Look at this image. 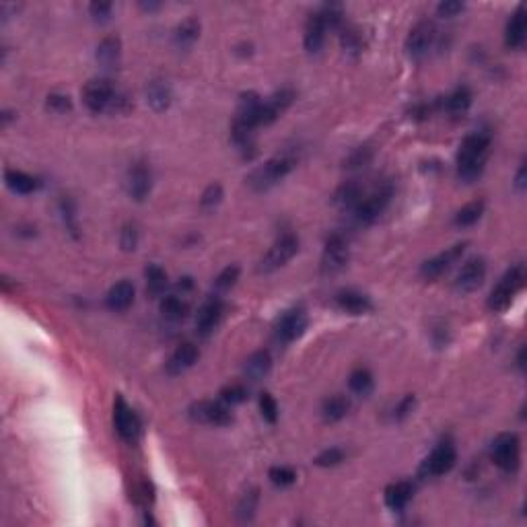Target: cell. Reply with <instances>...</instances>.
<instances>
[{"instance_id": "obj_46", "label": "cell", "mask_w": 527, "mask_h": 527, "mask_svg": "<svg viewBox=\"0 0 527 527\" xmlns=\"http://www.w3.org/2000/svg\"><path fill=\"white\" fill-rule=\"evenodd\" d=\"M220 200H223V188H220L218 183H213V186H208L206 192L202 194L200 206H202L204 211H215L216 206L220 204Z\"/></svg>"}, {"instance_id": "obj_34", "label": "cell", "mask_w": 527, "mask_h": 527, "mask_svg": "<svg viewBox=\"0 0 527 527\" xmlns=\"http://www.w3.org/2000/svg\"><path fill=\"white\" fill-rule=\"evenodd\" d=\"M482 215H484V202L482 200H474V202H469V204H466L464 208H459L455 213L453 223L457 227H472L482 218Z\"/></svg>"}, {"instance_id": "obj_22", "label": "cell", "mask_w": 527, "mask_h": 527, "mask_svg": "<svg viewBox=\"0 0 527 527\" xmlns=\"http://www.w3.org/2000/svg\"><path fill=\"white\" fill-rule=\"evenodd\" d=\"M526 9L517 6V11L513 13V17L507 23V31H505V41L511 50H519L526 43Z\"/></svg>"}, {"instance_id": "obj_28", "label": "cell", "mask_w": 527, "mask_h": 527, "mask_svg": "<svg viewBox=\"0 0 527 527\" xmlns=\"http://www.w3.org/2000/svg\"><path fill=\"white\" fill-rule=\"evenodd\" d=\"M270 367H272L270 352L257 351L245 361V375H247V379H252V381H260V379H264V377L268 375Z\"/></svg>"}, {"instance_id": "obj_44", "label": "cell", "mask_w": 527, "mask_h": 527, "mask_svg": "<svg viewBox=\"0 0 527 527\" xmlns=\"http://www.w3.org/2000/svg\"><path fill=\"white\" fill-rule=\"evenodd\" d=\"M239 266H227L223 272L218 274L216 276V280H215V287H216V291H229V289H233L235 287V282L239 280Z\"/></svg>"}, {"instance_id": "obj_16", "label": "cell", "mask_w": 527, "mask_h": 527, "mask_svg": "<svg viewBox=\"0 0 527 527\" xmlns=\"http://www.w3.org/2000/svg\"><path fill=\"white\" fill-rule=\"evenodd\" d=\"M220 317H223V303H220L218 297H211L198 309V315H196V332L200 334V336H208L211 332H215Z\"/></svg>"}, {"instance_id": "obj_6", "label": "cell", "mask_w": 527, "mask_h": 527, "mask_svg": "<svg viewBox=\"0 0 527 527\" xmlns=\"http://www.w3.org/2000/svg\"><path fill=\"white\" fill-rule=\"evenodd\" d=\"M299 252V239L293 233H284L274 241V245L268 250V254L262 257L257 270L262 274H270L278 268H282L289 260H293Z\"/></svg>"}, {"instance_id": "obj_9", "label": "cell", "mask_w": 527, "mask_h": 527, "mask_svg": "<svg viewBox=\"0 0 527 527\" xmlns=\"http://www.w3.org/2000/svg\"><path fill=\"white\" fill-rule=\"evenodd\" d=\"M391 194H393L391 183H383V186L375 188L371 194L367 196V198H363V200L358 202V206L354 208L356 220H358V223H363V225H369V223H373L377 216L385 211V206L390 204Z\"/></svg>"}, {"instance_id": "obj_29", "label": "cell", "mask_w": 527, "mask_h": 527, "mask_svg": "<svg viewBox=\"0 0 527 527\" xmlns=\"http://www.w3.org/2000/svg\"><path fill=\"white\" fill-rule=\"evenodd\" d=\"M351 410V400L346 395H332L324 402L321 406V414L326 422H338L342 420Z\"/></svg>"}, {"instance_id": "obj_17", "label": "cell", "mask_w": 527, "mask_h": 527, "mask_svg": "<svg viewBox=\"0 0 527 527\" xmlns=\"http://www.w3.org/2000/svg\"><path fill=\"white\" fill-rule=\"evenodd\" d=\"M294 93L291 89H280L278 93H274L268 101H262L260 107V126H268L272 124L276 117L280 116L291 103H293Z\"/></svg>"}, {"instance_id": "obj_1", "label": "cell", "mask_w": 527, "mask_h": 527, "mask_svg": "<svg viewBox=\"0 0 527 527\" xmlns=\"http://www.w3.org/2000/svg\"><path fill=\"white\" fill-rule=\"evenodd\" d=\"M490 134L486 132H474L462 140L457 151V176L462 181L472 183L482 176L486 156L490 151Z\"/></svg>"}, {"instance_id": "obj_26", "label": "cell", "mask_w": 527, "mask_h": 527, "mask_svg": "<svg viewBox=\"0 0 527 527\" xmlns=\"http://www.w3.org/2000/svg\"><path fill=\"white\" fill-rule=\"evenodd\" d=\"M119 54H122V41H119V38L110 36L97 46L95 58H97V62L103 68H114L119 62Z\"/></svg>"}, {"instance_id": "obj_23", "label": "cell", "mask_w": 527, "mask_h": 527, "mask_svg": "<svg viewBox=\"0 0 527 527\" xmlns=\"http://www.w3.org/2000/svg\"><path fill=\"white\" fill-rule=\"evenodd\" d=\"M326 25H324V21L321 17L317 15V13H313L312 17L307 19V25H305V50L307 52H312V54H317L319 50H321V46H324V41H326Z\"/></svg>"}, {"instance_id": "obj_41", "label": "cell", "mask_w": 527, "mask_h": 527, "mask_svg": "<svg viewBox=\"0 0 527 527\" xmlns=\"http://www.w3.org/2000/svg\"><path fill=\"white\" fill-rule=\"evenodd\" d=\"M344 457H346L344 449H340V447H330V449L321 451V453L313 459V464L319 466V468H334V466L342 464Z\"/></svg>"}, {"instance_id": "obj_51", "label": "cell", "mask_w": 527, "mask_h": 527, "mask_svg": "<svg viewBox=\"0 0 527 527\" xmlns=\"http://www.w3.org/2000/svg\"><path fill=\"white\" fill-rule=\"evenodd\" d=\"M89 13L95 21H107L112 15V4L110 2H93L89 6Z\"/></svg>"}, {"instance_id": "obj_10", "label": "cell", "mask_w": 527, "mask_h": 527, "mask_svg": "<svg viewBox=\"0 0 527 527\" xmlns=\"http://www.w3.org/2000/svg\"><path fill=\"white\" fill-rule=\"evenodd\" d=\"M455 462H457V449H455V445L451 441H443L425 459L422 474L425 476H432V478L445 476V474H449L451 469L455 468Z\"/></svg>"}, {"instance_id": "obj_27", "label": "cell", "mask_w": 527, "mask_h": 527, "mask_svg": "<svg viewBox=\"0 0 527 527\" xmlns=\"http://www.w3.org/2000/svg\"><path fill=\"white\" fill-rule=\"evenodd\" d=\"M4 181H6V186H9L15 194L23 196L33 194V192L39 188V181L36 177L27 176V174H23V171H17V169H6Z\"/></svg>"}, {"instance_id": "obj_48", "label": "cell", "mask_w": 527, "mask_h": 527, "mask_svg": "<svg viewBox=\"0 0 527 527\" xmlns=\"http://www.w3.org/2000/svg\"><path fill=\"white\" fill-rule=\"evenodd\" d=\"M46 105H48V110L50 112H54V114H66V112H70L73 110V101L68 95H60V93H52L48 101H46Z\"/></svg>"}, {"instance_id": "obj_4", "label": "cell", "mask_w": 527, "mask_h": 527, "mask_svg": "<svg viewBox=\"0 0 527 527\" xmlns=\"http://www.w3.org/2000/svg\"><path fill=\"white\" fill-rule=\"evenodd\" d=\"M294 167V156L289 153H282V155L272 156L270 161H266L260 169H255L254 174L250 176V186L262 192V190H268L272 188L274 183H278L280 179L291 174V169Z\"/></svg>"}, {"instance_id": "obj_25", "label": "cell", "mask_w": 527, "mask_h": 527, "mask_svg": "<svg viewBox=\"0 0 527 527\" xmlns=\"http://www.w3.org/2000/svg\"><path fill=\"white\" fill-rule=\"evenodd\" d=\"M147 101L155 112H165L171 103V87L167 80H153L147 87Z\"/></svg>"}, {"instance_id": "obj_35", "label": "cell", "mask_w": 527, "mask_h": 527, "mask_svg": "<svg viewBox=\"0 0 527 527\" xmlns=\"http://www.w3.org/2000/svg\"><path fill=\"white\" fill-rule=\"evenodd\" d=\"M348 385H351L352 393L361 395V398H367L373 391V375L369 369H356L351 373V379H348Z\"/></svg>"}, {"instance_id": "obj_3", "label": "cell", "mask_w": 527, "mask_h": 527, "mask_svg": "<svg viewBox=\"0 0 527 527\" xmlns=\"http://www.w3.org/2000/svg\"><path fill=\"white\" fill-rule=\"evenodd\" d=\"M523 282H526V268H523V264H517L511 270H507V274L501 278V282L490 293V312L499 313L509 309L511 303H513V299H515V294L523 289Z\"/></svg>"}, {"instance_id": "obj_11", "label": "cell", "mask_w": 527, "mask_h": 527, "mask_svg": "<svg viewBox=\"0 0 527 527\" xmlns=\"http://www.w3.org/2000/svg\"><path fill=\"white\" fill-rule=\"evenodd\" d=\"M114 427H116L117 435L128 443H134L140 435V420H138L137 412L132 410L124 402V398H119V395L114 402Z\"/></svg>"}, {"instance_id": "obj_12", "label": "cell", "mask_w": 527, "mask_h": 527, "mask_svg": "<svg viewBox=\"0 0 527 527\" xmlns=\"http://www.w3.org/2000/svg\"><path fill=\"white\" fill-rule=\"evenodd\" d=\"M466 247H468V243H457V245H453L449 250H445L443 254L435 255V257L427 260V262L420 266L422 278H427V280H437L439 276H443V274L447 272L451 266L464 255Z\"/></svg>"}, {"instance_id": "obj_52", "label": "cell", "mask_w": 527, "mask_h": 527, "mask_svg": "<svg viewBox=\"0 0 527 527\" xmlns=\"http://www.w3.org/2000/svg\"><path fill=\"white\" fill-rule=\"evenodd\" d=\"M414 406H416V398H414V395L402 398V402H400L398 408H395V418H398V420H404L406 416H410L412 410H414Z\"/></svg>"}, {"instance_id": "obj_39", "label": "cell", "mask_w": 527, "mask_h": 527, "mask_svg": "<svg viewBox=\"0 0 527 527\" xmlns=\"http://www.w3.org/2000/svg\"><path fill=\"white\" fill-rule=\"evenodd\" d=\"M340 41H342V48L346 54H361L363 52V36L356 27H342V33H340Z\"/></svg>"}, {"instance_id": "obj_18", "label": "cell", "mask_w": 527, "mask_h": 527, "mask_svg": "<svg viewBox=\"0 0 527 527\" xmlns=\"http://www.w3.org/2000/svg\"><path fill=\"white\" fill-rule=\"evenodd\" d=\"M151 186H153V176H151V169L147 163H134V167L130 169V176H128V192L130 196L142 202L147 196L151 194Z\"/></svg>"}, {"instance_id": "obj_24", "label": "cell", "mask_w": 527, "mask_h": 527, "mask_svg": "<svg viewBox=\"0 0 527 527\" xmlns=\"http://www.w3.org/2000/svg\"><path fill=\"white\" fill-rule=\"evenodd\" d=\"M414 496V486L412 482H406V480H400V482H393L388 486L385 490V505L391 509V511H402Z\"/></svg>"}, {"instance_id": "obj_30", "label": "cell", "mask_w": 527, "mask_h": 527, "mask_svg": "<svg viewBox=\"0 0 527 527\" xmlns=\"http://www.w3.org/2000/svg\"><path fill=\"white\" fill-rule=\"evenodd\" d=\"M361 200H363V190H361V186L354 183V181H346L344 186H340L336 196H334V202H336L340 208H344V211H354V208L358 206Z\"/></svg>"}, {"instance_id": "obj_21", "label": "cell", "mask_w": 527, "mask_h": 527, "mask_svg": "<svg viewBox=\"0 0 527 527\" xmlns=\"http://www.w3.org/2000/svg\"><path fill=\"white\" fill-rule=\"evenodd\" d=\"M336 303L342 312L352 313V315H363V313H369L373 309L371 299L367 294L358 293V291H340L336 294Z\"/></svg>"}, {"instance_id": "obj_47", "label": "cell", "mask_w": 527, "mask_h": 527, "mask_svg": "<svg viewBox=\"0 0 527 527\" xmlns=\"http://www.w3.org/2000/svg\"><path fill=\"white\" fill-rule=\"evenodd\" d=\"M260 410H262V416L270 425H274L278 420V404H276V400H274L270 393H262L260 395Z\"/></svg>"}, {"instance_id": "obj_36", "label": "cell", "mask_w": 527, "mask_h": 527, "mask_svg": "<svg viewBox=\"0 0 527 527\" xmlns=\"http://www.w3.org/2000/svg\"><path fill=\"white\" fill-rule=\"evenodd\" d=\"M257 501H260V492H257V489L247 490V492L241 496L239 505H237V519H239V521H252L255 515V509H257Z\"/></svg>"}, {"instance_id": "obj_37", "label": "cell", "mask_w": 527, "mask_h": 527, "mask_svg": "<svg viewBox=\"0 0 527 527\" xmlns=\"http://www.w3.org/2000/svg\"><path fill=\"white\" fill-rule=\"evenodd\" d=\"M186 303L177 297V294H167L163 297L161 301V313L165 319H171V321H179L183 315H186Z\"/></svg>"}, {"instance_id": "obj_7", "label": "cell", "mask_w": 527, "mask_h": 527, "mask_svg": "<svg viewBox=\"0 0 527 527\" xmlns=\"http://www.w3.org/2000/svg\"><path fill=\"white\" fill-rule=\"evenodd\" d=\"M348 257H351V250H348L346 237L340 233H334L332 237H328L326 247H324L321 274L332 276V274H338L340 270H344L346 264H348Z\"/></svg>"}, {"instance_id": "obj_32", "label": "cell", "mask_w": 527, "mask_h": 527, "mask_svg": "<svg viewBox=\"0 0 527 527\" xmlns=\"http://www.w3.org/2000/svg\"><path fill=\"white\" fill-rule=\"evenodd\" d=\"M443 105L451 116H464L472 105V91L468 87H457L449 97H445Z\"/></svg>"}, {"instance_id": "obj_14", "label": "cell", "mask_w": 527, "mask_h": 527, "mask_svg": "<svg viewBox=\"0 0 527 527\" xmlns=\"http://www.w3.org/2000/svg\"><path fill=\"white\" fill-rule=\"evenodd\" d=\"M484 278H486V262L482 257H472L457 274L455 289L462 293H474L476 289L482 287Z\"/></svg>"}, {"instance_id": "obj_40", "label": "cell", "mask_w": 527, "mask_h": 527, "mask_svg": "<svg viewBox=\"0 0 527 527\" xmlns=\"http://www.w3.org/2000/svg\"><path fill=\"white\" fill-rule=\"evenodd\" d=\"M317 15L321 17L324 25H326V29H338V27H342V23H344V9H342L340 4H324V6L317 11Z\"/></svg>"}, {"instance_id": "obj_50", "label": "cell", "mask_w": 527, "mask_h": 527, "mask_svg": "<svg viewBox=\"0 0 527 527\" xmlns=\"http://www.w3.org/2000/svg\"><path fill=\"white\" fill-rule=\"evenodd\" d=\"M462 11H464V2H455V0H445L437 6V13L441 17H455Z\"/></svg>"}, {"instance_id": "obj_38", "label": "cell", "mask_w": 527, "mask_h": 527, "mask_svg": "<svg viewBox=\"0 0 527 527\" xmlns=\"http://www.w3.org/2000/svg\"><path fill=\"white\" fill-rule=\"evenodd\" d=\"M60 213H62V220L66 225V231L73 235V237H78V216H77V206L70 198H62L60 200Z\"/></svg>"}, {"instance_id": "obj_19", "label": "cell", "mask_w": 527, "mask_h": 527, "mask_svg": "<svg viewBox=\"0 0 527 527\" xmlns=\"http://www.w3.org/2000/svg\"><path fill=\"white\" fill-rule=\"evenodd\" d=\"M198 356H200V352L196 348V344H192V342L179 344L176 352L167 361V373L169 375H181L183 371H188L190 367H194Z\"/></svg>"}, {"instance_id": "obj_42", "label": "cell", "mask_w": 527, "mask_h": 527, "mask_svg": "<svg viewBox=\"0 0 527 527\" xmlns=\"http://www.w3.org/2000/svg\"><path fill=\"white\" fill-rule=\"evenodd\" d=\"M268 478H270L274 486L284 489V486H291L297 480V472L293 468H287V466H274L270 469V474H268Z\"/></svg>"}, {"instance_id": "obj_43", "label": "cell", "mask_w": 527, "mask_h": 527, "mask_svg": "<svg viewBox=\"0 0 527 527\" xmlns=\"http://www.w3.org/2000/svg\"><path fill=\"white\" fill-rule=\"evenodd\" d=\"M220 400H223L227 406H237V404H241V402L247 400V390H245L243 385H239V383L227 385V388L220 390Z\"/></svg>"}, {"instance_id": "obj_54", "label": "cell", "mask_w": 527, "mask_h": 527, "mask_svg": "<svg viewBox=\"0 0 527 527\" xmlns=\"http://www.w3.org/2000/svg\"><path fill=\"white\" fill-rule=\"evenodd\" d=\"M517 365H519V369H523V367H526V348H521L519 354H517Z\"/></svg>"}, {"instance_id": "obj_45", "label": "cell", "mask_w": 527, "mask_h": 527, "mask_svg": "<svg viewBox=\"0 0 527 527\" xmlns=\"http://www.w3.org/2000/svg\"><path fill=\"white\" fill-rule=\"evenodd\" d=\"M119 245H122L124 252H134V250H137L138 245L137 225L128 223V225L122 227V231H119Z\"/></svg>"}, {"instance_id": "obj_53", "label": "cell", "mask_w": 527, "mask_h": 527, "mask_svg": "<svg viewBox=\"0 0 527 527\" xmlns=\"http://www.w3.org/2000/svg\"><path fill=\"white\" fill-rule=\"evenodd\" d=\"M515 186H517V190H519V192H523V190H526V165H521L519 174H517V177H515Z\"/></svg>"}, {"instance_id": "obj_31", "label": "cell", "mask_w": 527, "mask_h": 527, "mask_svg": "<svg viewBox=\"0 0 527 527\" xmlns=\"http://www.w3.org/2000/svg\"><path fill=\"white\" fill-rule=\"evenodd\" d=\"M198 38H200V21L198 19L190 17V19L181 21V23L177 25L176 29L177 48L188 50V48H192L196 41H198Z\"/></svg>"}, {"instance_id": "obj_15", "label": "cell", "mask_w": 527, "mask_h": 527, "mask_svg": "<svg viewBox=\"0 0 527 527\" xmlns=\"http://www.w3.org/2000/svg\"><path fill=\"white\" fill-rule=\"evenodd\" d=\"M435 41V25L430 21H420L412 27L406 39V52L410 58H422Z\"/></svg>"}, {"instance_id": "obj_5", "label": "cell", "mask_w": 527, "mask_h": 527, "mask_svg": "<svg viewBox=\"0 0 527 527\" xmlns=\"http://www.w3.org/2000/svg\"><path fill=\"white\" fill-rule=\"evenodd\" d=\"M521 459V443L515 432H503L492 441V462L507 474L519 468Z\"/></svg>"}, {"instance_id": "obj_13", "label": "cell", "mask_w": 527, "mask_h": 527, "mask_svg": "<svg viewBox=\"0 0 527 527\" xmlns=\"http://www.w3.org/2000/svg\"><path fill=\"white\" fill-rule=\"evenodd\" d=\"M307 328V313L303 307H294L291 312H287L276 324V338L284 344L297 340L301 334Z\"/></svg>"}, {"instance_id": "obj_2", "label": "cell", "mask_w": 527, "mask_h": 527, "mask_svg": "<svg viewBox=\"0 0 527 527\" xmlns=\"http://www.w3.org/2000/svg\"><path fill=\"white\" fill-rule=\"evenodd\" d=\"M82 101L89 107V112L93 114H101V112H128L130 103L124 93H119L114 89V85L105 78H95L91 82H87V87L82 89Z\"/></svg>"}, {"instance_id": "obj_8", "label": "cell", "mask_w": 527, "mask_h": 527, "mask_svg": "<svg viewBox=\"0 0 527 527\" xmlns=\"http://www.w3.org/2000/svg\"><path fill=\"white\" fill-rule=\"evenodd\" d=\"M190 418L196 422H202V425H215V427H227L233 422V414L229 410V406L223 402V400H202V402H196L194 406L190 408Z\"/></svg>"}, {"instance_id": "obj_33", "label": "cell", "mask_w": 527, "mask_h": 527, "mask_svg": "<svg viewBox=\"0 0 527 527\" xmlns=\"http://www.w3.org/2000/svg\"><path fill=\"white\" fill-rule=\"evenodd\" d=\"M144 276H147V293L151 297H161L167 289V272L156 266V264H149L147 270H144Z\"/></svg>"}, {"instance_id": "obj_20", "label": "cell", "mask_w": 527, "mask_h": 527, "mask_svg": "<svg viewBox=\"0 0 527 527\" xmlns=\"http://www.w3.org/2000/svg\"><path fill=\"white\" fill-rule=\"evenodd\" d=\"M105 303L112 312H126L134 303V284L130 280L116 282L105 297Z\"/></svg>"}, {"instance_id": "obj_49", "label": "cell", "mask_w": 527, "mask_h": 527, "mask_svg": "<svg viewBox=\"0 0 527 527\" xmlns=\"http://www.w3.org/2000/svg\"><path fill=\"white\" fill-rule=\"evenodd\" d=\"M371 151L367 149V147H361V149H356L354 153H352L348 159H346V167L348 169H358V167H365L369 161H371Z\"/></svg>"}]
</instances>
